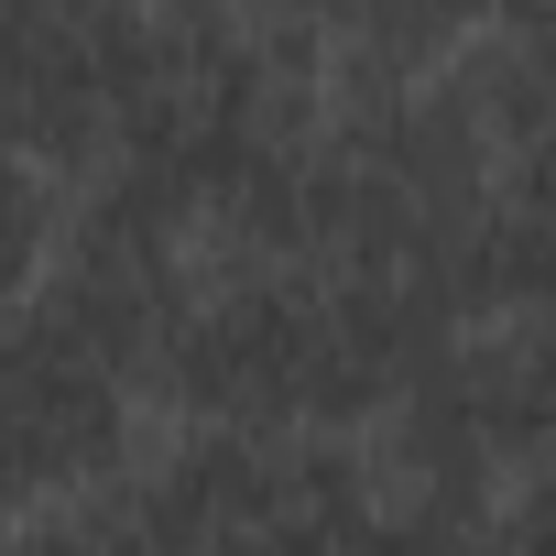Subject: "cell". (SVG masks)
<instances>
[{
  "instance_id": "obj_1",
  "label": "cell",
  "mask_w": 556,
  "mask_h": 556,
  "mask_svg": "<svg viewBox=\"0 0 556 556\" xmlns=\"http://www.w3.org/2000/svg\"><path fill=\"white\" fill-rule=\"evenodd\" d=\"M142 447V393L66 350L34 306L0 317V513L88 502Z\"/></svg>"
},
{
  "instance_id": "obj_2",
  "label": "cell",
  "mask_w": 556,
  "mask_h": 556,
  "mask_svg": "<svg viewBox=\"0 0 556 556\" xmlns=\"http://www.w3.org/2000/svg\"><path fill=\"white\" fill-rule=\"evenodd\" d=\"M55 229H66V175L0 153V306H34L45 262H55Z\"/></svg>"
}]
</instances>
